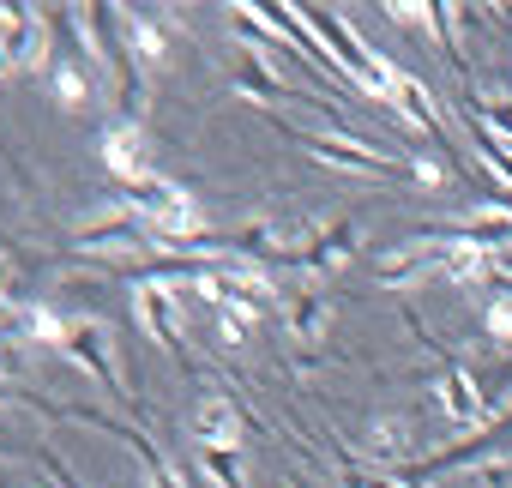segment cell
Returning a JSON list of instances; mask_svg holds the SVG:
<instances>
[{
  "mask_svg": "<svg viewBox=\"0 0 512 488\" xmlns=\"http://www.w3.org/2000/svg\"><path fill=\"white\" fill-rule=\"evenodd\" d=\"M73 368H85L109 398H127V380L115 374V362H109V338H103V326H91V320H73V338H67V350H61Z\"/></svg>",
  "mask_w": 512,
  "mask_h": 488,
  "instance_id": "obj_9",
  "label": "cell"
},
{
  "mask_svg": "<svg viewBox=\"0 0 512 488\" xmlns=\"http://www.w3.org/2000/svg\"><path fill=\"white\" fill-rule=\"evenodd\" d=\"M410 181H416L422 193H434V187H446V163H440V157H422V151H416V157H410Z\"/></svg>",
  "mask_w": 512,
  "mask_h": 488,
  "instance_id": "obj_22",
  "label": "cell"
},
{
  "mask_svg": "<svg viewBox=\"0 0 512 488\" xmlns=\"http://www.w3.org/2000/svg\"><path fill=\"white\" fill-rule=\"evenodd\" d=\"M302 13V25L314 31V43L332 55V67L350 79V85H362V73H368V61H374V49L356 37V25L338 13V7H296Z\"/></svg>",
  "mask_w": 512,
  "mask_h": 488,
  "instance_id": "obj_3",
  "label": "cell"
},
{
  "mask_svg": "<svg viewBox=\"0 0 512 488\" xmlns=\"http://www.w3.org/2000/svg\"><path fill=\"white\" fill-rule=\"evenodd\" d=\"M440 248H446V241H440L434 229H428V235H416V241H398V248H386V254L374 260V284L404 290V284L434 278V272H440Z\"/></svg>",
  "mask_w": 512,
  "mask_h": 488,
  "instance_id": "obj_6",
  "label": "cell"
},
{
  "mask_svg": "<svg viewBox=\"0 0 512 488\" xmlns=\"http://www.w3.org/2000/svg\"><path fill=\"white\" fill-rule=\"evenodd\" d=\"M434 398H440V416H446L452 428H488V398H482V386L470 380V368H464V362H452V356H446Z\"/></svg>",
  "mask_w": 512,
  "mask_h": 488,
  "instance_id": "obj_8",
  "label": "cell"
},
{
  "mask_svg": "<svg viewBox=\"0 0 512 488\" xmlns=\"http://www.w3.org/2000/svg\"><path fill=\"white\" fill-rule=\"evenodd\" d=\"M115 37H121V55H127L145 79H157V73L169 67L175 37H169V25H157L151 13H127V7H115Z\"/></svg>",
  "mask_w": 512,
  "mask_h": 488,
  "instance_id": "obj_5",
  "label": "cell"
},
{
  "mask_svg": "<svg viewBox=\"0 0 512 488\" xmlns=\"http://www.w3.org/2000/svg\"><path fill=\"white\" fill-rule=\"evenodd\" d=\"M0 55L13 73H49V13L43 7H13L0 0Z\"/></svg>",
  "mask_w": 512,
  "mask_h": 488,
  "instance_id": "obj_1",
  "label": "cell"
},
{
  "mask_svg": "<svg viewBox=\"0 0 512 488\" xmlns=\"http://www.w3.org/2000/svg\"><path fill=\"white\" fill-rule=\"evenodd\" d=\"M440 235V229H434ZM446 248H440V284H452V290H476V284H488V272H494V254H482V248H470V241H452V235H440Z\"/></svg>",
  "mask_w": 512,
  "mask_h": 488,
  "instance_id": "obj_13",
  "label": "cell"
},
{
  "mask_svg": "<svg viewBox=\"0 0 512 488\" xmlns=\"http://www.w3.org/2000/svg\"><path fill=\"white\" fill-rule=\"evenodd\" d=\"M356 260V223H320V235L308 241V254H302V272H338Z\"/></svg>",
  "mask_w": 512,
  "mask_h": 488,
  "instance_id": "obj_15",
  "label": "cell"
},
{
  "mask_svg": "<svg viewBox=\"0 0 512 488\" xmlns=\"http://www.w3.org/2000/svg\"><path fill=\"white\" fill-rule=\"evenodd\" d=\"M488 284L512 290V248H506V254H494V272H488Z\"/></svg>",
  "mask_w": 512,
  "mask_h": 488,
  "instance_id": "obj_24",
  "label": "cell"
},
{
  "mask_svg": "<svg viewBox=\"0 0 512 488\" xmlns=\"http://www.w3.org/2000/svg\"><path fill=\"white\" fill-rule=\"evenodd\" d=\"M374 464H416V422L410 416H380L362 446Z\"/></svg>",
  "mask_w": 512,
  "mask_h": 488,
  "instance_id": "obj_16",
  "label": "cell"
},
{
  "mask_svg": "<svg viewBox=\"0 0 512 488\" xmlns=\"http://www.w3.org/2000/svg\"><path fill=\"white\" fill-rule=\"evenodd\" d=\"M7 404H13V380H7V374H0V410H7Z\"/></svg>",
  "mask_w": 512,
  "mask_h": 488,
  "instance_id": "obj_26",
  "label": "cell"
},
{
  "mask_svg": "<svg viewBox=\"0 0 512 488\" xmlns=\"http://www.w3.org/2000/svg\"><path fill=\"white\" fill-rule=\"evenodd\" d=\"M344 482H350V488H410V482H392V476H362V470H350Z\"/></svg>",
  "mask_w": 512,
  "mask_h": 488,
  "instance_id": "obj_25",
  "label": "cell"
},
{
  "mask_svg": "<svg viewBox=\"0 0 512 488\" xmlns=\"http://www.w3.org/2000/svg\"><path fill=\"white\" fill-rule=\"evenodd\" d=\"M434 229H440V235H452V241H470V248H482V254H506V248H512V211H476V217H440Z\"/></svg>",
  "mask_w": 512,
  "mask_h": 488,
  "instance_id": "obj_11",
  "label": "cell"
},
{
  "mask_svg": "<svg viewBox=\"0 0 512 488\" xmlns=\"http://www.w3.org/2000/svg\"><path fill=\"white\" fill-rule=\"evenodd\" d=\"M482 332H488L494 344H512V290H500V296L482 308Z\"/></svg>",
  "mask_w": 512,
  "mask_h": 488,
  "instance_id": "obj_21",
  "label": "cell"
},
{
  "mask_svg": "<svg viewBox=\"0 0 512 488\" xmlns=\"http://www.w3.org/2000/svg\"><path fill=\"white\" fill-rule=\"evenodd\" d=\"M296 139H302V151L320 157L326 169H350V175H392V169H410V163H398L392 151L362 145L356 133H314V127H296Z\"/></svg>",
  "mask_w": 512,
  "mask_h": 488,
  "instance_id": "obj_4",
  "label": "cell"
},
{
  "mask_svg": "<svg viewBox=\"0 0 512 488\" xmlns=\"http://www.w3.org/2000/svg\"><path fill=\"white\" fill-rule=\"evenodd\" d=\"M97 157H103V169H109L121 187L151 175V145H145V127H139V121H109V127L97 133Z\"/></svg>",
  "mask_w": 512,
  "mask_h": 488,
  "instance_id": "obj_7",
  "label": "cell"
},
{
  "mask_svg": "<svg viewBox=\"0 0 512 488\" xmlns=\"http://www.w3.org/2000/svg\"><path fill=\"white\" fill-rule=\"evenodd\" d=\"M211 332H217L223 350H235V344L247 338V320H235V314H211Z\"/></svg>",
  "mask_w": 512,
  "mask_h": 488,
  "instance_id": "obj_23",
  "label": "cell"
},
{
  "mask_svg": "<svg viewBox=\"0 0 512 488\" xmlns=\"http://www.w3.org/2000/svg\"><path fill=\"white\" fill-rule=\"evenodd\" d=\"M241 404L223 398V392H205L199 410H193V446H223V452H241Z\"/></svg>",
  "mask_w": 512,
  "mask_h": 488,
  "instance_id": "obj_10",
  "label": "cell"
},
{
  "mask_svg": "<svg viewBox=\"0 0 512 488\" xmlns=\"http://www.w3.org/2000/svg\"><path fill=\"white\" fill-rule=\"evenodd\" d=\"M43 79H49V97H55L61 109H85V103L97 97V73H91V67L79 61V55H67V61H55V67H49Z\"/></svg>",
  "mask_w": 512,
  "mask_h": 488,
  "instance_id": "obj_17",
  "label": "cell"
},
{
  "mask_svg": "<svg viewBox=\"0 0 512 488\" xmlns=\"http://www.w3.org/2000/svg\"><path fill=\"white\" fill-rule=\"evenodd\" d=\"M193 464L211 488H247L241 476V452H223V446H193Z\"/></svg>",
  "mask_w": 512,
  "mask_h": 488,
  "instance_id": "obj_20",
  "label": "cell"
},
{
  "mask_svg": "<svg viewBox=\"0 0 512 488\" xmlns=\"http://www.w3.org/2000/svg\"><path fill=\"white\" fill-rule=\"evenodd\" d=\"M73 248L91 254V260H133V254H151V235H145V223L133 211L109 205L103 217H91V223L73 229Z\"/></svg>",
  "mask_w": 512,
  "mask_h": 488,
  "instance_id": "obj_2",
  "label": "cell"
},
{
  "mask_svg": "<svg viewBox=\"0 0 512 488\" xmlns=\"http://www.w3.org/2000/svg\"><path fill=\"white\" fill-rule=\"evenodd\" d=\"M398 115H404V127H422V133H440V103H434V91L416 79V73H404V85H398V103H392Z\"/></svg>",
  "mask_w": 512,
  "mask_h": 488,
  "instance_id": "obj_18",
  "label": "cell"
},
{
  "mask_svg": "<svg viewBox=\"0 0 512 488\" xmlns=\"http://www.w3.org/2000/svg\"><path fill=\"white\" fill-rule=\"evenodd\" d=\"M422 25H428V37H434V49L464 73L470 61H464V49H458V7H440V0H428L422 7Z\"/></svg>",
  "mask_w": 512,
  "mask_h": 488,
  "instance_id": "obj_19",
  "label": "cell"
},
{
  "mask_svg": "<svg viewBox=\"0 0 512 488\" xmlns=\"http://www.w3.org/2000/svg\"><path fill=\"white\" fill-rule=\"evenodd\" d=\"M133 314H139V326H145V338H151V344H163L169 356H181L175 302H169V290H163V284H133Z\"/></svg>",
  "mask_w": 512,
  "mask_h": 488,
  "instance_id": "obj_12",
  "label": "cell"
},
{
  "mask_svg": "<svg viewBox=\"0 0 512 488\" xmlns=\"http://www.w3.org/2000/svg\"><path fill=\"white\" fill-rule=\"evenodd\" d=\"M278 308H284V332H290L302 350L326 332V314H332V302H326L320 290H308V284H302V290H284V296H278Z\"/></svg>",
  "mask_w": 512,
  "mask_h": 488,
  "instance_id": "obj_14",
  "label": "cell"
}]
</instances>
